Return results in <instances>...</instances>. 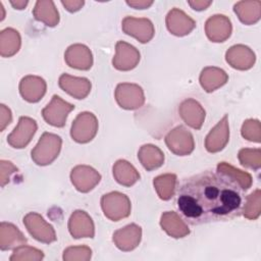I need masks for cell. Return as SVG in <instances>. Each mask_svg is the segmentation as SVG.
<instances>
[{
  "label": "cell",
  "instance_id": "1",
  "mask_svg": "<svg viewBox=\"0 0 261 261\" xmlns=\"http://www.w3.org/2000/svg\"><path fill=\"white\" fill-rule=\"evenodd\" d=\"M243 190L218 171H205L182 181L177 191V208L193 225L226 221L242 212Z\"/></svg>",
  "mask_w": 261,
  "mask_h": 261
},
{
  "label": "cell",
  "instance_id": "2",
  "mask_svg": "<svg viewBox=\"0 0 261 261\" xmlns=\"http://www.w3.org/2000/svg\"><path fill=\"white\" fill-rule=\"evenodd\" d=\"M61 145L62 140L59 136L52 133H44L31 152L33 161L40 166L51 164L58 157Z\"/></svg>",
  "mask_w": 261,
  "mask_h": 261
},
{
  "label": "cell",
  "instance_id": "3",
  "mask_svg": "<svg viewBox=\"0 0 261 261\" xmlns=\"http://www.w3.org/2000/svg\"><path fill=\"white\" fill-rule=\"evenodd\" d=\"M101 208L108 219L118 221L130 214L132 205L126 195L120 192H111L102 196Z\"/></svg>",
  "mask_w": 261,
  "mask_h": 261
},
{
  "label": "cell",
  "instance_id": "4",
  "mask_svg": "<svg viewBox=\"0 0 261 261\" xmlns=\"http://www.w3.org/2000/svg\"><path fill=\"white\" fill-rule=\"evenodd\" d=\"M98 132V119L92 112H81L74 118L70 136L72 140L80 144H86L92 141Z\"/></svg>",
  "mask_w": 261,
  "mask_h": 261
},
{
  "label": "cell",
  "instance_id": "5",
  "mask_svg": "<svg viewBox=\"0 0 261 261\" xmlns=\"http://www.w3.org/2000/svg\"><path fill=\"white\" fill-rule=\"evenodd\" d=\"M74 109V105L64 101L61 97L53 95L51 101L43 108L42 116L44 120L55 127L65 125L67 115Z\"/></svg>",
  "mask_w": 261,
  "mask_h": 261
},
{
  "label": "cell",
  "instance_id": "6",
  "mask_svg": "<svg viewBox=\"0 0 261 261\" xmlns=\"http://www.w3.org/2000/svg\"><path fill=\"white\" fill-rule=\"evenodd\" d=\"M115 100L117 104L126 110H135L145 103L143 89L137 84L121 83L115 89Z\"/></svg>",
  "mask_w": 261,
  "mask_h": 261
},
{
  "label": "cell",
  "instance_id": "7",
  "mask_svg": "<svg viewBox=\"0 0 261 261\" xmlns=\"http://www.w3.org/2000/svg\"><path fill=\"white\" fill-rule=\"evenodd\" d=\"M23 224L30 234L41 243L50 244L57 239L53 226L37 212L28 213L23 217Z\"/></svg>",
  "mask_w": 261,
  "mask_h": 261
},
{
  "label": "cell",
  "instance_id": "8",
  "mask_svg": "<svg viewBox=\"0 0 261 261\" xmlns=\"http://www.w3.org/2000/svg\"><path fill=\"white\" fill-rule=\"evenodd\" d=\"M165 144L167 148L175 155H190L195 148L193 135L182 125L172 128L165 136Z\"/></svg>",
  "mask_w": 261,
  "mask_h": 261
},
{
  "label": "cell",
  "instance_id": "9",
  "mask_svg": "<svg viewBox=\"0 0 261 261\" xmlns=\"http://www.w3.org/2000/svg\"><path fill=\"white\" fill-rule=\"evenodd\" d=\"M122 31L137 39L140 43H148L154 37L155 29L152 21L146 17L125 16L121 22Z\"/></svg>",
  "mask_w": 261,
  "mask_h": 261
},
{
  "label": "cell",
  "instance_id": "10",
  "mask_svg": "<svg viewBox=\"0 0 261 261\" xmlns=\"http://www.w3.org/2000/svg\"><path fill=\"white\" fill-rule=\"evenodd\" d=\"M38 128L35 119L28 116H20L17 125L8 135L7 143L15 149L24 148L33 139Z\"/></svg>",
  "mask_w": 261,
  "mask_h": 261
},
{
  "label": "cell",
  "instance_id": "11",
  "mask_svg": "<svg viewBox=\"0 0 261 261\" xmlns=\"http://www.w3.org/2000/svg\"><path fill=\"white\" fill-rule=\"evenodd\" d=\"M140 61L139 50L123 41H118L115 45V55L112 59L113 67L117 70L127 71L134 69Z\"/></svg>",
  "mask_w": 261,
  "mask_h": 261
},
{
  "label": "cell",
  "instance_id": "12",
  "mask_svg": "<svg viewBox=\"0 0 261 261\" xmlns=\"http://www.w3.org/2000/svg\"><path fill=\"white\" fill-rule=\"evenodd\" d=\"M70 180L81 193L92 191L101 180V174L89 165H76L71 169Z\"/></svg>",
  "mask_w": 261,
  "mask_h": 261
},
{
  "label": "cell",
  "instance_id": "13",
  "mask_svg": "<svg viewBox=\"0 0 261 261\" xmlns=\"http://www.w3.org/2000/svg\"><path fill=\"white\" fill-rule=\"evenodd\" d=\"M232 27L229 18L223 14H214L205 22V33L211 42L221 43L231 35Z\"/></svg>",
  "mask_w": 261,
  "mask_h": 261
},
{
  "label": "cell",
  "instance_id": "14",
  "mask_svg": "<svg viewBox=\"0 0 261 261\" xmlns=\"http://www.w3.org/2000/svg\"><path fill=\"white\" fill-rule=\"evenodd\" d=\"M178 113L184 122L194 129L201 128L206 115L202 105L193 98H188L179 104Z\"/></svg>",
  "mask_w": 261,
  "mask_h": 261
},
{
  "label": "cell",
  "instance_id": "15",
  "mask_svg": "<svg viewBox=\"0 0 261 261\" xmlns=\"http://www.w3.org/2000/svg\"><path fill=\"white\" fill-rule=\"evenodd\" d=\"M167 30L174 36L189 35L196 27V21L179 8H172L166 15Z\"/></svg>",
  "mask_w": 261,
  "mask_h": 261
},
{
  "label": "cell",
  "instance_id": "16",
  "mask_svg": "<svg viewBox=\"0 0 261 261\" xmlns=\"http://www.w3.org/2000/svg\"><path fill=\"white\" fill-rule=\"evenodd\" d=\"M229 140V126L228 118L225 114L217 124L211 128L209 134L205 138V148L210 153H216L221 151Z\"/></svg>",
  "mask_w": 261,
  "mask_h": 261
},
{
  "label": "cell",
  "instance_id": "17",
  "mask_svg": "<svg viewBox=\"0 0 261 261\" xmlns=\"http://www.w3.org/2000/svg\"><path fill=\"white\" fill-rule=\"evenodd\" d=\"M226 62L236 69L247 70L253 67L256 56L251 48L239 44L231 46L225 53Z\"/></svg>",
  "mask_w": 261,
  "mask_h": 261
},
{
  "label": "cell",
  "instance_id": "18",
  "mask_svg": "<svg viewBox=\"0 0 261 261\" xmlns=\"http://www.w3.org/2000/svg\"><path fill=\"white\" fill-rule=\"evenodd\" d=\"M69 233L74 239L94 238L95 225L91 216L83 210H75L68 220Z\"/></svg>",
  "mask_w": 261,
  "mask_h": 261
},
{
  "label": "cell",
  "instance_id": "19",
  "mask_svg": "<svg viewBox=\"0 0 261 261\" xmlns=\"http://www.w3.org/2000/svg\"><path fill=\"white\" fill-rule=\"evenodd\" d=\"M64 60L69 67L80 70H88L93 65L92 52L83 44L70 45L64 53Z\"/></svg>",
  "mask_w": 261,
  "mask_h": 261
},
{
  "label": "cell",
  "instance_id": "20",
  "mask_svg": "<svg viewBox=\"0 0 261 261\" xmlns=\"http://www.w3.org/2000/svg\"><path fill=\"white\" fill-rule=\"evenodd\" d=\"M59 87L71 97L82 100L91 92L92 84L86 77L73 76L68 73H62L58 80Z\"/></svg>",
  "mask_w": 261,
  "mask_h": 261
},
{
  "label": "cell",
  "instance_id": "21",
  "mask_svg": "<svg viewBox=\"0 0 261 261\" xmlns=\"http://www.w3.org/2000/svg\"><path fill=\"white\" fill-rule=\"evenodd\" d=\"M47 85L38 75H25L19 82V93L23 100L30 103L39 102L46 93Z\"/></svg>",
  "mask_w": 261,
  "mask_h": 261
},
{
  "label": "cell",
  "instance_id": "22",
  "mask_svg": "<svg viewBox=\"0 0 261 261\" xmlns=\"http://www.w3.org/2000/svg\"><path fill=\"white\" fill-rule=\"evenodd\" d=\"M142 239V228L141 226L130 223L123 228L114 231L112 240L115 246L124 252L132 251L136 249Z\"/></svg>",
  "mask_w": 261,
  "mask_h": 261
},
{
  "label": "cell",
  "instance_id": "23",
  "mask_svg": "<svg viewBox=\"0 0 261 261\" xmlns=\"http://www.w3.org/2000/svg\"><path fill=\"white\" fill-rule=\"evenodd\" d=\"M162 229L171 238L180 239L190 233V229L182 218L174 211L163 212L160 218Z\"/></svg>",
  "mask_w": 261,
  "mask_h": 261
},
{
  "label": "cell",
  "instance_id": "24",
  "mask_svg": "<svg viewBox=\"0 0 261 261\" xmlns=\"http://www.w3.org/2000/svg\"><path fill=\"white\" fill-rule=\"evenodd\" d=\"M200 85L208 93H211L222 87L228 81L227 73L215 66H207L202 69L200 73Z\"/></svg>",
  "mask_w": 261,
  "mask_h": 261
},
{
  "label": "cell",
  "instance_id": "25",
  "mask_svg": "<svg viewBox=\"0 0 261 261\" xmlns=\"http://www.w3.org/2000/svg\"><path fill=\"white\" fill-rule=\"evenodd\" d=\"M25 243L27 238L14 224L5 221L0 223V249L2 251L15 249Z\"/></svg>",
  "mask_w": 261,
  "mask_h": 261
},
{
  "label": "cell",
  "instance_id": "26",
  "mask_svg": "<svg viewBox=\"0 0 261 261\" xmlns=\"http://www.w3.org/2000/svg\"><path fill=\"white\" fill-rule=\"evenodd\" d=\"M33 15L38 20L53 28L59 22V13L55 4L51 0H39L33 9Z\"/></svg>",
  "mask_w": 261,
  "mask_h": 261
},
{
  "label": "cell",
  "instance_id": "27",
  "mask_svg": "<svg viewBox=\"0 0 261 261\" xmlns=\"http://www.w3.org/2000/svg\"><path fill=\"white\" fill-rule=\"evenodd\" d=\"M138 159L148 171L159 168L164 163L163 152L155 145H143L138 151Z\"/></svg>",
  "mask_w": 261,
  "mask_h": 261
},
{
  "label": "cell",
  "instance_id": "28",
  "mask_svg": "<svg viewBox=\"0 0 261 261\" xmlns=\"http://www.w3.org/2000/svg\"><path fill=\"white\" fill-rule=\"evenodd\" d=\"M233 11L243 23L254 24L261 16V2L258 0L239 1L233 5Z\"/></svg>",
  "mask_w": 261,
  "mask_h": 261
},
{
  "label": "cell",
  "instance_id": "29",
  "mask_svg": "<svg viewBox=\"0 0 261 261\" xmlns=\"http://www.w3.org/2000/svg\"><path fill=\"white\" fill-rule=\"evenodd\" d=\"M112 171L114 179L124 187H130L140 179L138 170L128 161L123 159H119L114 163Z\"/></svg>",
  "mask_w": 261,
  "mask_h": 261
},
{
  "label": "cell",
  "instance_id": "30",
  "mask_svg": "<svg viewBox=\"0 0 261 261\" xmlns=\"http://www.w3.org/2000/svg\"><path fill=\"white\" fill-rule=\"evenodd\" d=\"M21 45L19 33L12 29L6 28L0 32V55L2 57H11L16 54Z\"/></svg>",
  "mask_w": 261,
  "mask_h": 261
},
{
  "label": "cell",
  "instance_id": "31",
  "mask_svg": "<svg viewBox=\"0 0 261 261\" xmlns=\"http://www.w3.org/2000/svg\"><path fill=\"white\" fill-rule=\"evenodd\" d=\"M216 169L219 173L226 175L231 180H233L236 184H238L243 191L249 190L252 186L253 179H252V176L250 173L243 171L241 169H238L227 162H219L217 164Z\"/></svg>",
  "mask_w": 261,
  "mask_h": 261
},
{
  "label": "cell",
  "instance_id": "32",
  "mask_svg": "<svg viewBox=\"0 0 261 261\" xmlns=\"http://www.w3.org/2000/svg\"><path fill=\"white\" fill-rule=\"evenodd\" d=\"M153 185L158 197L163 201H167L174 195L176 175L174 173L160 174L154 178Z\"/></svg>",
  "mask_w": 261,
  "mask_h": 261
},
{
  "label": "cell",
  "instance_id": "33",
  "mask_svg": "<svg viewBox=\"0 0 261 261\" xmlns=\"http://www.w3.org/2000/svg\"><path fill=\"white\" fill-rule=\"evenodd\" d=\"M243 215L250 220H255L261 213V193L257 189L246 197L245 204L242 207Z\"/></svg>",
  "mask_w": 261,
  "mask_h": 261
},
{
  "label": "cell",
  "instance_id": "34",
  "mask_svg": "<svg viewBox=\"0 0 261 261\" xmlns=\"http://www.w3.org/2000/svg\"><path fill=\"white\" fill-rule=\"evenodd\" d=\"M240 163L248 168L259 169L261 167V150L259 148H243L239 151Z\"/></svg>",
  "mask_w": 261,
  "mask_h": 261
},
{
  "label": "cell",
  "instance_id": "35",
  "mask_svg": "<svg viewBox=\"0 0 261 261\" xmlns=\"http://www.w3.org/2000/svg\"><path fill=\"white\" fill-rule=\"evenodd\" d=\"M43 258H44V254L41 250L31 246L21 245L13 250V253L10 256L9 260L10 261H25V260L40 261Z\"/></svg>",
  "mask_w": 261,
  "mask_h": 261
},
{
  "label": "cell",
  "instance_id": "36",
  "mask_svg": "<svg viewBox=\"0 0 261 261\" xmlns=\"http://www.w3.org/2000/svg\"><path fill=\"white\" fill-rule=\"evenodd\" d=\"M243 138L250 142L260 143L261 141V124L258 119H247L244 121L241 129Z\"/></svg>",
  "mask_w": 261,
  "mask_h": 261
},
{
  "label": "cell",
  "instance_id": "37",
  "mask_svg": "<svg viewBox=\"0 0 261 261\" xmlns=\"http://www.w3.org/2000/svg\"><path fill=\"white\" fill-rule=\"evenodd\" d=\"M92 250L87 246L68 247L63 251V260L65 261H88L91 259Z\"/></svg>",
  "mask_w": 261,
  "mask_h": 261
},
{
  "label": "cell",
  "instance_id": "38",
  "mask_svg": "<svg viewBox=\"0 0 261 261\" xmlns=\"http://www.w3.org/2000/svg\"><path fill=\"white\" fill-rule=\"evenodd\" d=\"M18 168L10 161L1 160L0 161V185L3 188L6 184L9 182L10 176L17 172Z\"/></svg>",
  "mask_w": 261,
  "mask_h": 261
},
{
  "label": "cell",
  "instance_id": "39",
  "mask_svg": "<svg viewBox=\"0 0 261 261\" xmlns=\"http://www.w3.org/2000/svg\"><path fill=\"white\" fill-rule=\"evenodd\" d=\"M11 120H12V114L10 109L6 105L1 104L0 105V130L3 132L5 127L11 122Z\"/></svg>",
  "mask_w": 261,
  "mask_h": 261
},
{
  "label": "cell",
  "instance_id": "40",
  "mask_svg": "<svg viewBox=\"0 0 261 261\" xmlns=\"http://www.w3.org/2000/svg\"><path fill=\"white\" fill-rule=\"evenodd\" d=\"M61 4L69 12L79 11L85 4L84 0H62Z\"/></svg>",
  "mask_w": 261,
  "mask_h": 261
},
{
  "label": "cell",
  "instance_id": "41",
  "mask_svg": "<svg viewBox=\"0 0 261 261\" xmlns=\"http://www.w3.org/2000/svg\"><path fill=\"white\" fill-rule=\"evenodd\" d=\"M126 4L136 9H146L153 4L151 0H126Z\"/></svg>",
  "mask_w": 261,
  "mask_h": 261
},
{
  "label": "cell",
  "instance_id": "42",
  "mask_svg": "<svg viewBox=\"0 0 261 261\" xmlns=\"http://www.w3.org/2000/svg\"><path fill=\"white\" fill-rule=\"evenodd\" d=\"M189 5L197 11H201V10H205L206 8H208L211 4L212 1H205V0H195V1H188Z\"/></svg>",
  "mask_w": 261,
  "mask_h": 261
},
{
  "label": "cell",
  "instance_id": "43",
  "mask_svg": "<svg viewBox=\"0 0 261 261\" xmlns=\"http://www.w3.org/2000/svg\"><path fill=\"white\" fill-rule=\"evenodd\" d=\"M28 3H29V1H27V0H16V1H13V0H11L10 1V4L15 8V9H19V10H21V9H23L27 5H28Z\"/></svg>",
  "mask_w": 261,
  "mask_h": 261
},
{
  "label": "cell",
  "instance_id": "44",
  "mask_svg": "<svg viewBox=\"0 0 261 261\" xmlns=\"http://www.w3.org/2000/svg\"><path fill=\"white\" fill-rule=\"evenodd\" d=\"M0 9H1V11H2V15H1V19H0V20H3V18H4V16H5V14H4V7H3L2 2H0Z\"/></svg>",
  "mask_w": 261,
  "mask_h": 261
}]
</instances>
